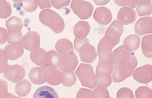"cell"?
Wrapping results in <instances>:
<instances>
[{
	"mask_svg": "<svg viewBox=\"0 0 152 98\" xmlns=\"http://www.w3.org/2000/svg\"><path fill=\"white\" fill-rule=\"evenodd\" d=\"M22 36L21 32L19 33H11L8 32V43L10 44H20Z\"/></svg>",
	"mask_w": 152,
	"mask_h": 98,
	"instance_id": "34",
	"label": "cell"
},
{
	"mask_svg": "<svg viewBox=\"0 0 152 98\" xmlns=\"http://www.w3.org/2000/svg\"><path fill=\"white\" fill-rule=\"evenodd\" d=\"M8 32L4 28L0 27V44L4 43L7 41Z\"/></svg>",
	"mask_w": 152,
	"mask_h": 98,
	"instance_id": "40",
	"label": "cell"
},
{
	"mask_svg": "<svg viewBox=\"0 0 152 98\" xmlns=\"http://www.w3.org/2000/svg\"><path fill=\"white\" fill-rule=\"evenodd\" d=\"M58 53L61 56V70L74 72L78 65V61L73 45L62 48L58 50Z\"/></svg>",
	"mask_w": 152,
	"mask_h": 98,
	"instance_id": "4",
	"label": "cell"
},
{
	"mask_svg": "<svg viewBox=\"0 0 152 98\" xmlns=\"http://www.w3.org/2000/svg\"><path fill=\"white\" fill-rule=\"evenodd\" d=\"M61 71L62 81L64 85L66 86H71L75 84L76 78L74 72H65L63 71Z\"/></svg>",
	"mask_w": 152,
	"mask_h": 98,
	"instance_id": "28",
	"label": "cell"
},
{
	"mask_svg": "<svg viewBox=\"0 0 152 98\" xmlns=\"http://www.w3.org/2000/svg\"><path fill=\"white\" fill-rule=\"evenodd\" d=\"M37 5H39L40 9H43L46 8H50L51 5L50 1H33Z\"/></svg>",
	"mask_w": 152,
	"mask_h": 98,
	"instance_id": "39",
	"label": "cell"
},
{
	"mask_svg": "<svg viewBox=\"0 0 152 98\" xmlns=\"http://www.w3.org/2000/svg\"><path fill=\"white\" fill-rule=\"evenodd\" d=\"M12 13L10 5L5 1H0V18L6 19Z\"/></svg>",
	"mask_w": 152,
	"mask_h": 98,
	"instance_id": "29",
	"label": "cell"
},
{
	"mask_svg": "<svg viewBox=\"0 0 152 98\" xmlns=\"http://www.w3.org/2000/svg\"><path fill=\"white\" fill-rule=\"evenodd\" d=\"M26 11L32 12L36 10L38 5L32 1H17Z\"/></svg>",
	"mask_w": 152,
	"mask_h": 98,
	"instance_id": "32",
	"label": "cell"
},
{
	"mask_svg": "<svg viewBox=\"0 0 152 98\" xmlns=\"http://www.w3.org/2000/svg\"><path fill=\"white\" fill-rule=\"evenodd\" d=\"M140 44V37L137 35H131L125 39L122 46L127 51L131 52L138 49Z\"/></svg>",
	"mask_w": 152,
	"mask_h": 98,
	"instance_id": "17",
	"label": "cell"
},
{
	"mask_svg": "<svg viewBox=\"0 0 152 98\" xmlns=\"http://www.w3.org/2000/svg\"><path fill=\"white\" fill-rule=\"evenodd\" d=\"M95 21L100 25H107L110 24L112 19L110 11L105 7L97 8L93 15Z\"/></svg>",
	"mask_w": 152,
	"mask_h": 98,
	"instance_id": "12",
	"label": "cell"
},
{
	"mask_svg": "<svg viewBox=\"0 0 152 98\" xmlns=\"http://www.w3.org/2000/svg\"><path fill=\"white\" fill-rule=\"evenodd\" d=\"M74 33L76 38L83 39L86 38L90 31V26L87 22L80 21L75 25Z\"/></svg>",
	"mask_w": 152,
	"mask_h": 98,
	"instance_id": "18",
	"label": "cell"
},
{
	"mask_svg": "<svg viewBox=\"0 0 152 98\" xmlns=\"http://www.w3.org/2000/svg\"><path fill=\"white\" fill-rule=\"evenodd\" d=\"M39 19L42 24L48 27L56 33H62L65 28V23L58 13L52 10L46 9L41 12Z\"/></svg>",
	"mask_w": 152,
	"mask_h": 98,
	"instance_id": "1",
	"label": "cell"
},
{
	"mask_svg": "<svg viewBox=\"0 0 152 98\" xmlns=\"http://www.w3.org/2000/svg\"><path fill=\"white\" fill-rule=\"evenodd\" d=\"M61 62V55L54 50L47 52V63L52 68L60 69Z\"/></svg>",
	"mask_w": 152,
	"mask_h": 98,
	"instance_id": "24",
	"label": "cell"
},
{
	"mask_svg": "<svg viewBox=\"0 0 152 98\" xmlns=\"http://www.w3.org/2000/svg\"><path fill=\"white\" fill-rule=\"evenodd\" d=\"M75 74L84 86L94 89L98 86V79L91 65L81 64L76 71Z\"/></svg>",
	"mask_w": 152,
	"mask_h": 98,
	"instance_id": "2",
	"label": "cell"
},
{
	"mask_svg": "<svg viewBox=\"0 0 152 98\" xmlns=\"http://www.w3.org/2000/svg\"><path fill=\"white\" fill-rule=\"evenodd\" d=\"M115 65H123L128 63L133 56L131 52L127 51L123 46L114 51L113 53Z\"/></svg>",
	"mask_w": 152,
	"mask_h": 98,
	"instance_id": "13",
	"label": "cell"
},
{
	"mask_svg": "<svg viewBox=\"0 0 152 98\" xmlns=\"http://www.w3.org/2000/svg\"><path fill=\"white\" fill-rule=\"evenodd\" d=\"M137 63L136 58L133 56L127 64L114 66V71L112 74L114 82H121L129 77L137 66Z\"/></svg>",
	"mask_w": 152,
	"mask_h": 98,
	"instance_id": "6",
	"label": "cell"
},
{
	"mask_svg": "<svg viewBox=\"0 0 152 98\" xmlns=\"http://www.w3.org/2000/svg\"><path fill=\"white\" fill-rule=\"evenodd\" d=\"M115 3L119 6L132 8L136 7L140 1H114Z\"/></svg>",
	"mask_w": 152,
	"mask_h": 98,
	"instance_id": "35",
	"label": "cell"
},
{
	"mask_svg": "<svg viewBox=\"0 0 152 98\" xmlns=\"http://www.w3.org/2000/svg\"><path fill=\"white\" fill-rule=\"evenodd\" d=\"M70 6L75 14L82 20L89 19L94 10L93 4L84 1H72Z\"/></svg>",
	"mask_w": 152,
	"mask_h": 98,
	"instance_id": "7",
	"label": "cell"
},
{
	"mask_svg": "<svg viewBox=\"0 0 152 98\" xmlns=\"http://www.w3.org/2000/svg\"><path fill=\"white\" fill-rule=\"evenodd\" d=\"M135 33L139 35L152 33V18L151 17H145L139 19L134 25Z\"/></svg>",
	"mask_w": 152,
	"mask_h": 98,
	"instance_id": "10",
	"label": "cell"
},
{
	"mask_svg": "<svg viewBox=\"0 0 152 98\" xmlns=\"http://www.w3.org/2000/svg\"><path fill=\"white\" fill-rule=\"evenodd\" d=\"M135 96L136 98H152V89L148 87H140L135 91Z\"/></svg>",
	"mask_w": 152,
	"mask_h": 98,
	"instance_id": "30",
	"label": "cell"
},
{
	"mask_svg": "<svg viewBox=\"0 0 152 98\" xmlns=\"http://www.w3.org/2000/svg\"><path fill=\"white\" fill-rule=\"evenodd\" d=\"M93 91L92 90L81 88L77 93V98H93Z\"/></svg>",
	"mask_w": 152,
	"mask_h": 98,
	"instance_id": "36",
	"label": "cell"
},
{
	"mask_svg": "<svg viewBox=\"0 0 152 98\" xmlns=\"http://www.w3.org/2000/svg\"><path fill=\"white\" fill-rule=\"evenodd\" d=\"M98 63L96 68V75L98 78L111 76L114 71V59L112 53H103L98 55Z\"/></svg>",
	"mask_w": 152,
	"mask_h": 98,
	"instance_id": "5",
	"label": "cell"
},
{
	"mask_svg": "<svg viewBox=\"0 0 152 98\" xmlns=\"http://www.w3.org/2000/svg\"><path fill=\"white\" fill-rule=\"evenodd\" d=\"M8 57L10 60H15L22 55L24 49L20 44H9L5 48Z\"/></svg>",
	"mask_w": 152,
	"mask_h": 98,
	"instance_id": "22",
	"label": "cell"
},
{
	"mask_svg": "<svg viewBox=\"0 0 152 98\" xmlns=\"http://www.w3.org/2000/svg\"><path fill=\"white\" fill-rule=\"evenodd\" d=\"M51 5L57 9H62L68 6L70 3V1H51Z\"/></svg>",
	"mask_w": 152,
	"mask_h": 98,
	"instance_id": "37",
	"label": "cell"
},
{
	"mask_svg": "<svg viewBox=\"0 0 152 98\" xmlns=\"http://www.w3.org/2000/svg\"><path fill=\"white\" fill-rule=\"evenodd\" d=\"M142 53L146 57H152V35L151 34L145 36L142 39Z\"/></svg>",
	"mask_w": 152,
	"mask_h": 98,
	"instance_id": "27",
	"label": "cell"
},
{
	"mask_svg": "<svg viewBox=\"0 0 152 98\" xmlns=\"http://www.w3.org/2000/svg\"><path fill=\"white\" fill-rule=\"evenodd\" d=\"M117 44L112 37L109 36H104L98 45V55L103 53H112L113 49Z\"/></svg>",
	"mask_w": 152,
	"mask_h": 98,
	"instance_id": "15",
	"label": "cell"
},
{
	"mask_svg": "<svg viewBox=\"0 0 152 98\" xmlns=\"http://www.w3.org/2000/svg\"><path fill=\"white\" fill-rule=\"evenodd\" d=\"M33 98H59L56 91L49 86L40 87L34 94Z\"/></svg>",
	"mask_w": 152,
	"mask_h": 98,
	"instance_id": "21",
	"label": "cell"
},
{
	"mask_svg": "<svg viewBox=\"0 0 152 98\" xmlns=\"http://www.w3.org/2000/svg\"><path fill=\"white\" fill-rule=\"evenodd\" d=\"M123 25L118 20H116L112 23L106 32L105 35L112 37L118 44L120 42L121 36L123 32Z\"/></svg>",
	"mask_w": 152,
	"mask_h": 98,
	"instance_id": "14",
	"label": "cell"
},
{
	"mask_svg": "<svg viewBox=\"0 0 152 98\" xmlns=\"http://www.w3.org/2000/svg\"><path fill=\"white\" fill-rule=\"evenodd\" d=\"M40 41L39 33L36 32L30 31L22 37L20 44L26 50L32 52L40 48Z\"/></svg>",
	"mask_w": 152,
	"mask_h": 98,
	"instance_id": "8",
	"label": "cell"
},
{
	"mask_svg": "<svg viewBox=\"0 0 152 98\" xmlns=\"http://www.w3.org/2000/svg\"><path fill=\"white\" fill-rule=\"evenodd\" d=\"M110 1H93L96 5H105L110 2Z\"/></svg>",
	"mask_w": 152,
	"mask_h": 98,
	"instance_id": "41",
	"label": "cell"
},
{
	"mask_svg": "<svg viewBox=\"0 0 152 98\" xmlns=\"http://www.w3.org/2000/svg\"><path fill=\"white\" fill-rule=\"evenodd\" d=\"M5 25L8 32L11 33H19L21 32L23 25L20 19L16 17H12L7 20Z\"/></svg>",
	"mask_w": 152,
	"mask_h": 98,
	"instance_id": "23",
	"label": "cell"
},
{
	"mask_svg": "<svg viewBox=\"0 0 152 98\" xmlns=\"http://www.w3.org/2000/svg\"><path fill=\"white\" fill-rule=\"evenodd\" d=\"M137 11L139 17L150 15L152 12V1H140Z\"/></svg>",
	"mask_w": 152,
	"mask_h": 98,
	"instance_id": "26",
	"label": "cell"
},
{
	"mask_svg": "<svg viewBox=\"0 0 152 98\" xmlns=\"http://www.w3.org/2000/svg\"><path fill=\"white\" fill-rule=\"evenodd\" d=\"M112 98L110 97L109 98Z\"/></svg>",
	"mask_w": 152,
	"mask_h": 98,
	"instance_id": "42",
	"label": "cell"
},
{
	"mask_svg": "<svg viewBox=\"0 0 152 98\" xmlns=\"http://www.w3.org/2000/svg\"><path fill=\"white\" fill-rule=\"evenodd\" d=\"M93 91V98H108L110 97L109 92L106 87L98 86Z\"/></svg>",
	"mask_w": 152,
	"mask_h": 98,
	"instance_id": "31",
	"label": "cell"
},
{
	"mask_svg": "<svg viewBox=\"0 0 152 98\" xmlns=\"http://www.w3.org/2000/svg\"><path fill=\"white\" fill-rule=\"evenodd\" d=\"M133 78L141 84H147L152 80V66L146 64L139 67L132 72Z\"/></svg>",
	"mask_w": 152,
	"mask_h": 98,
	"instance_id": "9",
	"label": "cell"
},
{
	"mask_svg": "<svg viewBox=\"0 0 152 98\" xmlns=\"http://www.w3.org/2000/svg\"><path fill=\"white\" fill-rule=\"evenodd\" d=\"M48 65H44L40 68H35L31 70L29 73V78L34 84H44L45 80L43 79V74L48 67Z\"/></svg>",
	"mask_w": 152,
	"mask_h": 98,
	"instance_id": "20",
	"label": "cell"
},
{
	"mask_svg": "<svg viewBox=\"0 0 152 98\" xmlns=\"http://www.w3.org/2000/svg\"><path fill=\"white\" fill-rule=\"evenodd\" d=\"M137 18V16L135 10L129 7L121 8L117 15L118 20L124 25L133 23Z\"/></svg>",
	"mask_w": 152,
	"mask_h": 98,
	"instance_id": "11",
	"label": "cell"
},
{
	"mask_svg": "<svg viewBox=\"0 0 152 98\" xmlns=\"http://www.w3.org/2000/svg\"><path fill=\"white\" fill-rule=\"evenodd\" d=\"M75 50L78 52L81 61L83 62L92 63L97 57V53L94 47L89 43V40L75 38L74 42Z\"/></svg>",
	"mask_w": 152,
	"mask_h": 98,
	"instance_id": "3",
	"label": "cell"
},
{
	"mask_svg": "<svg viewBox=\"0 0 152 98\" xmlns=\"http://www.w3.org/2000/svg\"><path fill=\"white\" fill-rule=\"evenodd\" d=\"M98 86H102L107 88L110 85L112 82V78L111 76L108 77L98 78Z\"/></svg>",
	"mask_w": 152,
	"mask_h": 98,
	"instance_id": "38",
	"label": "cell"
},
{
	"mask_svg": "<svg viewBox=\"0 0 152 98\" xmlns=\"http://www.w3.org/2000/svg\"><path fill=\"white\" fill-rule=\"evenodd\" d=\"M44 74L45 80L50 84H58L62 81L61 71L57 68H51L46 70Z\"/></svg>",
	"mask_w": 152,
	"mask_h": 98,
	"instance_id": "19",
	"label": "cell"
},
{
	"mask_svg": "<svg viewBox=\"0 0 152 98\" xmlns=\"http://www.w3.org/2000/svg\"><path fill=\"white\" fill-rule=\"evenodd\" d=\"M30 57L32 61L37 65L47 63V52L42 48L31 52Z\"/></svg>",
	"mask_w": 152,
	"mask_h": 98,
	"instance_id": "25",
	"label": "cell"
},
{
	"mask_svg": "<svg viewBox=\"0 0 152 98\" xmlns=\"http://www.w3.org/2000/svg\"><path fill=\"white\" fill-rule=\"evenodd\" d=\"M117 98H134L132 90L127 88H123L119 90L116 95Z\"/></svg>",
	"mask_w": 152,
	"mask_h": 98,
	"instance_id": "33",
	"label": "cell"
},
{
	"mask_svg": "<svg viewBox=\"0 0 152 98\" xmlns=\"http://www.w3.org/2000/svg\"><path fill=\"white\" fill-rule=\"evenodd\" d=\"M25 71L23 68L19 65L10 66L9 67L7 77L11 81L16 83L24 77Z\"/></svg>",
	"mask_w": 152,
	"mask_h": 98,
	"instance_id": "16",
	"label": "cell"
}]
</instances>
